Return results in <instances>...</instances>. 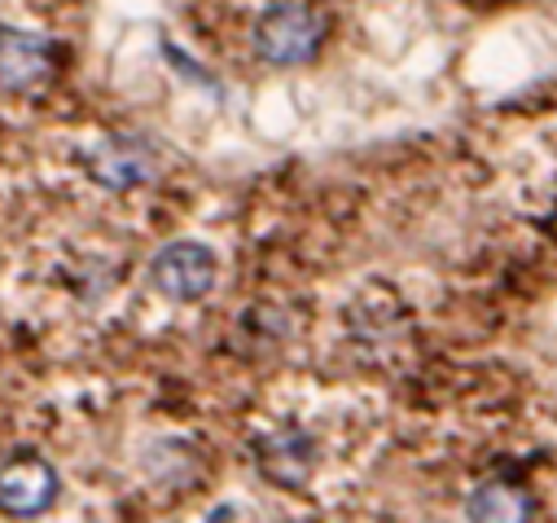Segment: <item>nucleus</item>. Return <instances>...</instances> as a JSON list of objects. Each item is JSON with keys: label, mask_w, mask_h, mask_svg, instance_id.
I'll list each match as a JSON object with an SVG mask.
<instances>
[{"label": "nucleus", "mask_w": 557, "mask_h": 523, "mask_svg": "<svg viewBox=\"0 0 557 523\" xmlns=\"http://www.w3.org/2000/svg\"><path fill=\"white\" fill-rule=\"evenodd\" d=\"M330 32V19L317 0H272V5L255 19V53L276 66V71H295L308 66Z\"/></svg>", "instance_id": "f257e3e1"}, {"label": "nucleus", "mask_w": 557, "mask_h": 523, "mask_svg": "<svg viewBox=\"0 0 557 523\" xmlns=\"http://www.w3.org/2000/svg\"><path fill=\"white\" fill-rule=\"evenodd\" d=\"M215 278H220V259L198 238H176V242L159 246L150 259V287L172 304L207 300L215 291Z\"/></svg>", "instance_id": "f03ea898"}, {"label": "nucleus", "mask_w": 557, "mask_h": 523, "mask_svg": "<svg viewBox=\"0 0 557 523\" xmlns=\"http://www.w3.org/2000/svg\"><path fill=\"white\" fill-rule=\"evenodd\" d=\"M88 172L97 185L123 194V190H136L159 177V150L146 142V137H132V133H114L106 142L92 146L88 155Z\"/></svg>", "instance_id": "7ed1b4c3"}, {"label": "nucleus", "mask_w": 557, "mask_h": 523, "mask_svg": "<svg viewBox=\"0 0 557 523\" xmlns=\"http://www.w3.org/2000/svg\"><path fill=\"white\" fill-rule=\"evenodd\" d=\"M58 75V53L45 36L0 23V88L5 93H40Z\"/></svg>", "instance_id": "20e7f679"}, {"label": "nucleus", "mask_w": 557, "mask_h": 523, "mask_svg": "<svg viewBox=\"0 0 557 523\" xmlns=\"http://www.w3.org/2000/svg\"><path fill=\"white\" fill-rule=\"evenodd\" d=\"M58 488H62L58 471L40 453H18L0 466V510L14 514V519L45 514L58 501Z\"/></svg>", "instance_id": "39448f33"}, {"label": "nucleus", "mask_w": 557, "mask_h": 523, "mask_svg": "<svg viewBox=\"0 0 557 523\" xmlns=\"http://www.w3.org/2000/svg\"><path fill=\"white\" fill-rule=\"evenodd\" d=\"M255 458H259L263 479L282 484V488H304L312 479V466H317V440L299 427L268 431V436H259Z\"/></svg>", "instance_id": "423d86ee"}, {"label": "nucleus", "mask_w": 557, "mask_h": 523, "mask_svg": "<svg viewBox=\"0 0 557 523\" xmlns=\"http://www.w3.org/2000/svg\"><path fill=\"white\" fill-rule=\"evenodd\" d=\"M466 514L479 523H518V519L535 514V501L505 479H487L466 497Z\"/></svg>", "instance_id": "0eeeda50"}]
</instances>
